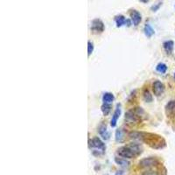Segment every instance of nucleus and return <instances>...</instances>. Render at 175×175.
Listing matches in <instances>:
<instances>
[{"label":"nucleus","instance_id":"bb28decb","mask_svg":"<svg viewBox=\"0 0 175 175\" xmlns=\"http://www.w3.org/2000/svg\"><path fill=\"white\" fill-rule=\"evenodd\" d=\"M174 79H175V73H174Z\"/></svg>","mask_w":175,"mask_h":175},{"label":"nucleus","instance_id":"1a4fd4ad","mask_svg":"<svg viewBox=\"0 0 175 175\" xmlns=\"http://www.w3.org/2000/svg\"><path fill=\"white\" fill-rule=\"evenodd\" d=\"M120 115H121V104H117V108L115 110V112L112 116V118H111V127H115L117 125V120L118 118L120 117Z\"/></svg>","mask_w":175,"mask_h":175},{"label":"nucleus","instance_id":"f03ea898","mask_svg":"<svg viewBox=\"0 0 175 175\" xmlns=\"http://www.w3.org/2000/svg\"><path fill=\"white\" fill-rule=\"evenodd\" d=\"M158 164H159V161L157 160L156 158L149 157V158H145V159H143L142 160H140L139 166L142 168H150V167L157 166Z\"/></svg>","mask_w":175,"mask_h":175},{"label":"nucleus","instance_id":"4468645a","mask_svg":"<svg viewBox=\"0 0 175 175\" xmlns=\"http://www.w3.org/2000/svg\"><path fill=\"white\" fill-rule=\"evenodd\" d=\"M130 137L134 139V140H137V141H143V137H144V132H138V131H133L130 132L129 134Z\"/></svg>","mask_w":175,"mask_h":175},{"label":"nucleus","instance_id":"aec40b11","mask_svg":"<svg viewBox=\"0 0 175 175\" xmlns=\"http://www.w3.org/2000/svg\"><path fill=\"white\" fill-rule=\"evenodd\" d=\"M123 140V133L121 129H118L116 130V141L122 142Z\"/></svg>","mask_w":175,"mask_h":175},{"label":"nucleus","instance_id":"6e6552de","mask_svg":"<svg viewBox=\"0 0 175 175\" xmlns=\"http://www.w3.org/2000/svg\"><path fill=\"white\" fill-rule=\"evenodd\" d=\"M166 113L168 117L175 116V100L168 102L166 105Z\"/></svg>","mask_w":175,"mask_h":175},{"label":"nucleus","instance_id":"9d476101","mask_svg":"<svg viewBox=\"0 0 175 175\" xmlns=\"http://www.w3.org/2000/svg\"><path fill=\"white\" fill-rule=\"evenodd\" d=\"M98 132L100 134V136L104 139V140H108L110 138V132L107 130L106 125L104 124H101L98 128Z\"/></svg>","mask_w":175,"mask_h":175},{"label":"nucleus","instance_id":"39448f33","mask_svg":"<svg viewBox=\"0 0 175 175\" xmlns=\"http://www.w3.org/2000/svg\"><path fill=\"white\" fill-rule=\"evenodd\" d=\"M152 90L153 94L156 96H160L165 91V85L160 81H155L152 84Z\"/></svg>","mask_w":175,"mask_h":175},{"label":"nucleus","instance_id":"423d86ee","mask_svg":"<svg viewBox=\"0 0 175 175\" xmlns=\"http://www.w3.org/2000/svg\"><path fill=\"white\" fill-rule=\"evenodd\" d=\"M130 20L132 21V24L135 26H137L141 23L142 16H141L140 12L137 11V10H131V11L130 13Z\"/></svg>","mask_w":175,"mask_h":175},{"label":"nucleus","instance_id":"6ab92c4d","mask_svg":"<svg viewBox=\"0 0 175 175\" xmlns=\"http://www.w3.org/2000/svg\"><path fill=\"white\" fill-rule=\"evenodd\" d=\"M156 70L160 74H165L167 71V66L165 63H159L156 67Z\"/></svg>","mask_w":175,"mask_h":175},{"label":"nucleus","instance_id":"a878e982","mask_svg":"<svg viewBox=\"0 0 175 175\" xmlns=\"http://www.w3.org/2000/svg\"><path fill=\"white\" fill-rule=\"evenodd\" d=\"M116 175H123V171H120V173L118 172V173H117L116 174Z\"/></svg>","mask_w":175,"mask_h":175},{"label":"nucleus","instance_id":"b1692460","mask_svg":"<svg viewBox=\"0 0 175 175\" xmlns=\"http://www.w3.org/2000/svg\"><path fill=\"white\" fill-rule=\"evenodd\" d=\"M142 175H159V173L155 172V171H152V170H150V171H146Z\"/></svg>","mask_w":175,"mask_h":175},{"label":"nucleus","instance_id":"f257e3e1","mask_svg":"<svg viewBox=\"0 0 175 175\" xmlns=\"http://www.w3.org/2000/svg\"><path fill=\"white\" fill-rule=\"evenodd\" d=\"M117 155L121 158H124V159H133L135 157H137L135 155V153L133 152V151L129 147V145L127 146H122L120 148L117 149Z\"/></svg>","mask_w":175,"mask_h":175},{"label":"nucleus","instance_id":"9b49d317","mask_svg":"<svg viewBox=\"0 0 175 175\" xmlns=\"http://www.w3.org/2000/svg\"><path fill=\"white\" fill-rule=\"evenodd\" d=\"M174 47V43L172 40H167V41H165L163 43V47H164V49H165V51L167 55L173 54Z\"/></svg>","mask_w":175,"mask_h":175},{"label":"nucleus","instance_id":"7ed1b4c3","mask_svg":"<svg viewBox=\"0 0 175 175\" xmlns=\"http://www.w3.org/2000/svg\"><path fill=\"white\" fill-rule=\"evenodd\" d=\"M91 31L95 33H101L104 31V24L103 22L99 19L96 18L91 23Z\"/></svg>","mask_w":175,"mask_h":175},{"label":"nucleus","instance_id":"20e7f679","mask_svg":"<svg viewBox=\"0 0 175 175\" xmlns=\"http://www.w3.org/2000/svg\"><path fill=\"white\" fill-rule=\"evenodd\" d=\"M90 145H91V147L96 149V151L99 152V154L103 153L104 151H105V145L103 144V142L99 137H94L91 140Z\"/></svg>","mask_w":175,"mask_h":175},{"label":"nucleus","instance_id":"4be33fe9","mask_svg":"<svg viewBox=\"0 0 175 175\" xmlns=\"http://www.w3.org/2000/svg\"><path fill=\"white\" fill-rule=\"evenodd\" d=\"M93 51H94V45L92 42L89 41L88 42V55L89 56L93 53Z\"/></svg>","mask_w":175,"mask_h":175},{"label":"nucleus","instance_id":"dca6fc26","mask_svg":"<svg viewBox=\"0 0 175 175\" xmlns=\"http://www.w3.org/2000/svg\"><path fill=\"white\" fill-rule=\"evenodd\" d=\"M115 162L122 167H128L130 166V162L124 158H115Z\"/></svg>","mask_w":175,"mask_h":175},{"label":"nucleus","instance_id":"f3484780","mask_svg":"<svg viewBox=\"0 0 175 175\" xmlns=\"http://www.w3.org/2000/svg\"><path fill=\"white\" fill-rule=\"evenodd\" d=\"M126 18L123 15H118L115 18V21H116V24H117V27H121L123 26V25H126Z\"/></svg>","mask_w":175,"mask_h":175},{"label":"nucleus","instance_id":"cd10ccee","mask_svg":"<svg viewBox=\"0 0 175 175\" xmlns=\"http://www.w3.org/2000/svg\"><path fill=\"white\" fill-rule=\"evenodd\" d=\"M104 175H108V174H104Z\"/></svg>","mask_w":175,"mask_h":175},{"label":"nucleus","instance_id":"0eeeda50","mask_svg":"<svg viewBox=\"0 0 175 175\" xmlns=\"http://www.w3.org/2000/svg\"><path fill=\"white\" fill-rule=\"evenodd\" d=\"M125 121L128 123H139L140 118L132 111H128L125 113Z\"/></svg>","mask_w":175,"mask_h":175},{"label":"nucleus","instance_id":"a211bd4d","mask_svg":"<svg viewBox=\"0 0 175 175\" xmlns=\"http://www.w3.org/2000/svg\"><path fill=\"white\" fill-rule=\"evenodd\" d=\"M101 110H102V112L104 116H108L111 111V103H103L101 107Z\"/></svg>","mask_w":175,"mask_h":175},{"label":"nucleus","instance_id":"5701e85b","mask_svg":"<svg viewBox=\"0 0 175 175\" xmlns=\"http://www.w3.org/2000/svg\"><path fill=\"white\" fill-rule=\"evenodd\" d=\"M162 5V2L161 1H159V2H158L156 4H154V5H152V8H151V10L152 11H157L159 9V7Z\"/></svg>","mask_w":175,"mask_h":175},{"label":"nucleus","instance_id":"412c9836","mask_svg":"<svg viewBox=\"0 0 175 175\" xmlns=\"http://www.w3.org/2000/svg\"><path fill=\"white\" fill-rule=\"evenodd\" d=\"M144 100L146 102V103H151V102H152V95L150 94V92L148 91V90H145V92H144Z\"/></svg>","mask_w":175,"mask_h":175},{"label":"nucleus","instance_id":"f8f14e48","mask_svg":"<svg viewBox=\"0 0 175 175\" xmlns=\"http://www.w3.org/2000/svg\"><path fill=\"white\" fill-rule=\"evenodd\" d=\"M129 145V147L133 151V152L135 153L136 156L140 155V154L142 153V152H143L142 146H141L139 144H137V143H131V144H130V145Z\"/></svg>","mask_w":175,"mask_h":175},{"label":"nucleus","instance_id":"2eb2a0df","mask_svg":"<svg viewBox=\"0 0 175 175\" xmlns=\"http://www.w3.org/2000/svg\"><path fill=\"white\" fill-rule=\"evenodd\" d=\"M115 97H114V95L111 92H106L103 94V103H111L113 101H114Z\"/></svg>","mask_w":175,"mask_h":175},{"label":"nucleus","instance_id":"ddd939ff","mask_svg":"<svg viewBox=\"0 0 175 175\" xmlns=\"http://www.w3.org/2000/svg\"><path fill=\"white\" fill-rule=\"evenodd\" d=\"M144 33H145V36L148 38H151L155 33L154 29L152 27V26L150 24H145V26L144 27Z\"/></svg>","mask_w":175,"mask_h":175},{"label":"nucleus","instance_id":"393cba45","mask_svg":"<svg viewBox=\"0 0 175 175\" xmlns=\"http://www.w3.org/2000/svg\"><path fill=\"white\" fill-rule=\"evenodd\" d=\"M140 2H142V3H147V2H149V0H139Z\"/></svg>","mask_w":175,"mask_h":175}]
</instances>
